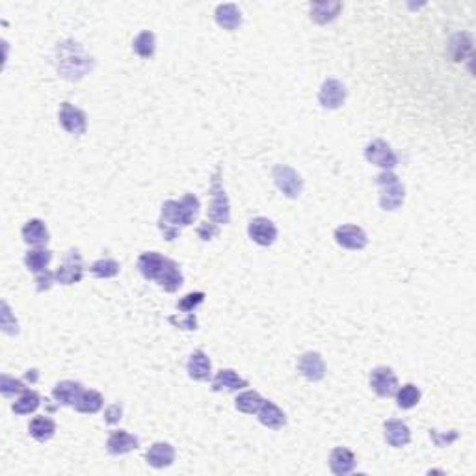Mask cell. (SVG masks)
<instances>
[{
    "instance_id": "obj_1",
    "label": "cell",
    "mask_w": 476,
    "mask_h": 476,
    "mask_svg": "<svg viewBox=\"0 0 476 476\" xmlns=\"http://www.w3.org/2000/svg\"><path fill=\"white\" fill-rule=\"evenodd\" d=\"M58 73L67 80H80L93 69V58L84 52L83 45L77 42H66L56 49Z\"/></svg>"
},
{
    "instance_id": "obj_2",
    "label": "cell",
    "mask_w": 476,
    "mask_h": 476,
    "mask_svg": "<svg viewBox=\"0 0 476 476\" xmlns=\"http://www.w3.org/2000/svg\"><path fill=\"white\" fill-rule=\"evenodd\" d=\"M376 185L379 186V207L387 212L400 209L405 200V188L393 171H382L376 177Z\"/></svg>"
},
{
    "instance_id": "obj_3",
    "label": "cell",
    "mask_w": 476,
    "mask_h": 476,
    "mask_svg": "<svg viewBox=\"0 0 476 476\" xmlns=\"http://www.w3.org/2000/svg\"><path fill=\"white\" fill-rule=\"evenodd\" d=\"M209 220L218 226H227L231 221V207L229 197L226 194L224 183H221V168H218L212 175V185H210V205H209Z\"/></svg>"
},
{
    "instance_id": "obj_4",
    "label": "cell",
    "mask_w": 476,
    "mask_h": 476,
    "mask_svg": "<svg viewBox=\"0 0 476 476\" xmlns=\"http://www.w3.org/2000/svg\"><path fill=\"white\" fill-rule=\"evenodd\" d=\"M271 177H274L277 190L288 200H296L303 192L302 175L298 173L294 168H291V166L277 164L274 171H271Z\"/></svg>"
},
{
    "instance_id": "obj_5",
    "label": "cell",
    "mask_w": 476,
    "mask_h": 476,
    "mask_svg": "<svg viewBox=\"0 0 476 476\" xmlns=\"http://www.w3.org/2000/svg\"><path fill=\"white\" fill-rule=\"evenodd\" d=\"M365 159L369 160L370 164L378 166L384 171H393L398 166V157L393 151L385 140H372L367 147H365Z\"/></svg>"
},
{
    "instance_id": "obj_6",
    "label": "cell",
    "mask_w": 476,
    "mask_h": 476,
    "mask_svg": "<svg viewBox=\"0 0 476 476\" xmlns=\"http://www.w3.org/2000/svg\"><path fill=\"white\" fill-rule=\"evenodd\" d=\"M58 121L62 125L66 133L73 136H83L87 128V116L83 108L75 106L71 103H62L60 112H58Z\"/></svg>"
},
{
    "instance_id": "obj_7",
    "label": "cell",
    "mask_w": 476,
    "mask_h": 476,
    "mask_svg": "<svg viewBox=\"0 0 476 476\" xmlns=\"http://www.w3.org/2000/svg\"><path fill=\"white\" fill-rule=\"evenodd\" d=\"M84 277L83 257L77 250H71L56 270V281L60 285H75L80 283Z\"/></svg>"
},
{
    "instance_id": "obj_8",
    "label": "cell",
    "mask_w": 476,
    "mask_h": 476,
    "mask_svg": "<svg viewBox=\"0 0 476 476\" xmlns=\"http://www.w3.org/2000/svg\"><path fill=\"white\" fill-rule=\"evenodd\" d=\"M370 387L379 398H389L398 389V378L389 367H376L370 372Z\"/></svg>"
},
{
    "instance_id": "obj_9",
    "label": "cell",
    "mask_w": 476,
    "mask_h": 476,
    "mask_svg": "<svg viewBox=\"0 0 476 476\" xmlns=\"http://www.w3.org/2000/svg\"><path fill=\"white\" fill-rule=\"evenodd\" d=\"M346 101V86L337 78H328L324 80L318 92V103L326 110H337Z\"/></svg>"
},
{
    "instance_id": "obj_10",
    "label": "cell",
    "mask_w": 476,
    "mask_h": 476,
    "mask_svg": "<svg viewBox=\"0 0 476 476\" xmlns=\"http://www.w3.org/2000/svg\"><path fill=\"white\" fill-rule=\"evenodd\" d=\"M159 229L168 242H173L181 235L183 226L179 221V214H177V201L175 200H168L162 205L159 218Z\"/></svg>"
},
{
    "instance_id": "obj_11",
    "label": "cell",
    "mask_w": 476,
    "mask_h": 476,
    "mask_svg": "<svg viewBox=\"0 0 476 476\" xmlns=\"http://www.w3.org/2000/svg\"><path fill=\"white\" fill-rule=\"evenodd\" d=\"M248 235L255 244L268 248L277 240V227L274 221L264 218V216H257L248 226Z\"/></svg>"
},
{
    "instance_id": "obj_12",
    "label": "cell",
    "mask_w": 476,
    "mask_h": 476,
    "mask_svg": "<svg viewBox=\"0 0 476 476\" xmlns=\"http://www.w3.org/2000/svg\"><path fill=\"white\" fill-rule=\"evenodd\" d=\"M335 242L344 250L359 251L365 250L369 244V236L358 226H341L335 229Z\"/></svg>"
},
{
    "instance_id": "obj_13",
    "label": "cell",
    "mask_w": 476,
    "mask_h": 476,
    "mask_svg": "<svg viewBox=\"0 0 476 476\" xmlns=\"http://www.w3.org/2000/svg\"><path fill=\"white\" fill-rule=\"evenodd\" d=\"M298 370L309 382H320L326 376V363L318 352H305L298 359Z\"/></svg>"
},
{
    "instance_id": "obj_14",
    "label": "cell",
    "mask_w": 476,
    "mask_h": 476,
    "mask_svg": "<svg viewBox=\"0 0 476 476\" xmlns=\"http://www.w3.org/2000/svg\"><path fill=\"white\" fill-rule=\"evenodd\" d=\"M259 422L262 426H267L270 430H281L283 426L287 425V415L277 404H274L271 400H262L261 408L257 411Z\"/></svg>"
},
{
    "instance_id": "obj_15",
    "label": "cell",
    "mask_w": 476,
    "mask_h": 476,
    "mask_svg": "<svg viewBox=\"0 0 476 476\" xmlns=\"http://www.w3.org/2000/svg\"><path fill=\"white\" fill-rule=\"evenodd\" d=\"M157 283H159L160 288H164L166 292H177L183 283H185V276L181 271V267L173 259H166L164 268L160 270L159 277H157Z\"/></svg>"
},
{
    "instance_id": "obj_16",
    "label": "cell",
    "mask_w": 476,
    "mask_h": 476,
    "mask_svg": "<svg viewBox=\"0 0 476 476\" xmlns=\"http://www.w3.org/2000/svg\"><path fill=\"white\" fill-rule=\"evenodd\" d=\"M140 446V439L136 435L128 434L127 430H114L112 434L108 435L106 448L110 454L121 456L127 454V452L136 451Z\"/></svg>"
},
{
    "instance_id": "obj_17",
    "label": "cell",
    "mask_w": 476,
    "mask_h": 476,
    "mask_svg": "<svg viewBox=\"0 0 476 476\" xmlns=\"http://www.w3.org/2000/svg\"><path fill=\"white\" fill-rule=\"evenodd\" d=\"M384 437L387 441V445L394 446V448H402V446H405L411 441L410 426L405 425L404 420H387L384 425Z\"/></svg>"
},
{
    "instance_id": "obj_18",
    "label": "cell",
    "mask_w": 476,
    "mask_h": 476,
    "mask_svg": "<svg viewBox=\"0 0 476 476\" xmlns=\"http://www.w3.org/2000/svg\"><path fill=\"white\" fill-rule=\"evenodd\" d=\"M248 379L240 378L235 370L221 369L212 379V391L216 393H236L248 387Z\"/></svg>"
},
{
    "instance_id": "obj_19",
    "label": "cell",
    "mask_w": 476,
    "mask_h": 476,
    "mask_svg": "<svg viewBox=\"0 0 476 476\" xmlns=\"http://www.w3.org/2000/svg\"><path fill=\"white\" fill-rule=\"evenodd\" d=\"M355 463H358V460H355L353 452L344 448V446L333 448L331 454H329V471L335 476H346L353 472Z\"/></svg>"
},
{
    "instance_id": "obj_20",
    "label": "cell",
    "mask_w": 476,
    "mask_h": 476,
    "mask_svg": "<svg viewBox=\"0 0 476 476\" xmlns=\"http://www.w3.org/2000/svg\"><path fill=\"white\" fill-rule=\"evenodd\" d=\"M145 461L154 469H166L175 461V448L169 443L159 441L149 446V451L145 452Z\"/></svg>"
},
{
    "instance_id": "obj_21",
    "label": "cell",
    "mask_w": 476,
    "mask_h": 476,
    "mask_svg": "<svg viewBox=\"0 0 476 476\" xmlns=\"http://www.w3.org/2000/svg\"><path fill=\"white\" fill-rule=\"evenodd\" d=\"M168 257L160 255L159 251H145L138 257V270L147 281H157L160 270L164 268Z\"/></svg>"
},
{
    "instance_id": "obj_22",
    "label": "cell",
    "mask_w": 476,
    "mask_h": 476,
    "mask_svg": "<svg viewBox=\"0 0 476 476\" xmlns=\"http://www.w3.org/2000/svg\"><path fill=\"white\" fill-rule=\"evenodd\" d=\"M23 240L28 244V246L34 248H45V244L51 240V235H49V229H47L45 221L43 220H28L23 227Z\"/></svg>"
},
{
    "instance_id": "obj_23",
    "label": "cell",
    "mask_w": 476,
    "mask_h": 476,
    "mask_svg": "<svg viewBox=\"0 0 476 476\" xmlns=\"http://www.w3.org/2000/svg\"><path fill=\"white\" fill-rule=\"evenodd\" d=\"M186 370H188V376L195 382H207L210 378V372H212V365H210V359L203 350H195L188 359V365H186Z\"/></svg>"
},
{
    "instance_id": "obj_24",
    "label": "cell",
    "mask_w": 476,
    "mask_h": 476,
    "mask_svg": "<svg viewBox=\"0 0 476 476\" xmlns=\"http://www.w3.org/2000/svg\"><path fill=\"white\" fill-rule=\"evenodd\" d=\"M216 23H218V26L220 28H224V30L227 32H233L236 30L238 26L242 25V11L240 8L236 4H220L218 8H216Z\"/></svg>"
},
{
    "instance_id": "obj_25",
    "label": "cell",
    "mask_w": 476,
    "mask_h": 476,
    "mask_svg": "<svg viewBox=\"0 0 476 476\" xmlns=\"http://www.w3.org/2000/svg\"><path fill=\"white\" fill-rule=\"evenodd\" d=\"M84 387L83 384L78 382H71V379H66V382H60L56 384V387L52 389V396L56 400L58 404L62 405H75L77 400L80 398Z\"/></svg>"
},
{
    "instance_id": "obj_26",
    "label": "cell",
    "mask_w": 476,
    "mask_h": 476,
    "mask_svg": "<svg viewBox=\"0 0 476 476\" xmlns=\"http://www.w3.org/2000/svg\"><path fill=\"white\" fill-rule=\"evenodd\" d=\"M309 10H311L312 21L318 25H328L338 17L343 10V2H312Z\"/></svg>"
},
{
    "instance_id": "obj_27",
    "label": "cell",
    "mask_w": 476,
    "mask_h": 476,
    "mask_svg": "<svg viewBox=\"0 0 476 476\" xmlns=\"http://www.w3.org/2000/svg\"><path fill=\"white\" fill-rule=\"evenodd\" d=\"M201 209L200 200L194 194H185L183 200L177 201V214H179V221L183 227H188L194 224Z\"/></svg>"
},
{
    "instance_id": "obj_28",
    "label": "cell",
    "mask_w": 476,
    "mask_h": 476,
    "mask_svg": "<svg viewBox=\"0 0 476 476\" xmlns=\"http://www.w3.org/2000/svg\"><path fill=\"white\" fill-rule=\"evenodd\" d=\"M28 432L36 441H45L52 439L54 434H56V422L51 417H47V415H42V417H36V419L30 420V425H28Z\"/></svg>"
},
{
    "instance_id": "obj_29",
    "label": "cell",
    "mask_w": 476,
    "mask_h": 476,
    "mask_svg": "<svg viewBox=\"0 0 476 476\" xmlns=\"http://www.w3.org/2000/svg\"><path fill=\"white\" fill-rule=\"evenodd\" d=\"M52 261V251L47 248H34L28 250L25 255V267L32 271V274H42L47 270V267Z\"/></svg>"
},
{
    "instance_id": "obj_30",
    "label": "cell",
    "mask_w": 476,
    "mask_h": 476,
    "mask_svg": "<svg viewBox=\"0 0 476 476\" xmlns=\"http://www.w3.org/2000/svg\"><path fill=\"white\" fill-rule=\"evenodd\" d=\"M103 405H104L103 394L99 393V391L90 389V391H83L80 398H78L77 404H75V410H77L78 413L93 415L103 410Z\"/></svg>"
},
{
    "instance_id": "obj_31",
    "label": "cell",
    "mask_w": 476,
    "mask_h": 476,
    "mask_svg": "<svg viewBox=\"0 0 476 476\" xmlns=\"http://www.w3.org/2000/svg\"><path fill=\"white\" fill-rule=\"evenodd\" d=\"M394 396H396V405H398L400 410H413L415 405L420 402L422 393H420V389L415 384H405L396 389Z\"/></svg>"
},
{
    "instance_id": "obj_32",
    "label": "cell",
    "mask_w": 476,
    "mask_h": 476,
    "mask_svg": "<svg viewBox=\"0 0 476 476\" xmlns=\"http://www.w3.org/2000/svg\"><path fill=\"white\" fill-rule=\"evenodd\" d=\"M42 405V398L36 391L26 389L25 393H21V396L11 404V411L16 415H30Z\"/></svg>"
},
{
    "instance_id": "obj_33",
    "label": "cell",
    "mask_w": 476,
    "mask_h": 476,
    "mask_svg": "<svg viewBox=\"0 0 476 476\" xmlns=\"http://www.w3.org/2000/svg\"><path fill=\"white\" fill-rule=\"evenodd\" d=\"M262 396L257 391H244V393H240L238 396H236L235 400V408L238 411H242V413L246 415H257V411H259V408H261L262 404Z\"/></svg>"
},
{
    "instance_id": "obj_34",
    "label": "cell",
    "mask_w": 476,
    "mask_h": 476,
    "mask_svg": "<svg viewBox=\"0 0 476 476\" xmlns=\"http://www.w3.org/2000/svg\"><path fill=\"white\" fill-rule=\"evenodd\" d=\"M154 49H157V39H154L153 32L144 30L134 37L133 51L136 52L140 58H151L154 54Z\"/></svg>"
},
{
    "instance_id": "obj_35",
    "label": "cell",
    "mask_w": 476,
    "mask_h": 476,
    "mask_svg": "<svg viewBox=\"0 0 476 476\" xmlns=\"http://www.w3.org/2000/svg\"><path fill=\"white\" fill-rule=\"evenodd\" d=\"M121 270L118 261H114V259H99L92 264L90 271H92L93 276L99 277V279H110V277H116Z\"/></svg>"
},
{
    "instance_id": "obj_36",
    "label": "cell",
    "mask_w": 476,
    "mask_h": 476,
    "mask_svg": "<svg viewBox=\"0 0 476 476\" xmlns=\"http://www.w3.org/2000/svg\"><path fill=\"white\" fill-rule=\"evenodd\" d=\"M25 391H26V387L21 379L11 378V376H8V374H2V376H0V393L4 394V396L10 398V396L21 394V393H25Z\"/></svg>"
},
{
    "instance_id": "obj_37",
    "label": "cell",
    "mask_w": 476,
    "mask_h": 476,
    "mask_svg": "<svg viewBox=\"0 0 476 476\" xmlns=\"http://www.w3.org/2000/svg\"><path fill=\"white\" fill-rule=\"evenodd\" d=\"M203 302H205V292H188L177 302V309L183 312H194Z\"/></svg>"
},
{
    "instance_id": "obj_38",
    "label": "cell",
    "mask_w": 476,
    "mask_h": 476,
    "mask_svg": "<svg viewBox=\"0 0 476 476\" xmlns=\"http://www.w3.org/2000/svg\"><path fill=\"white\" fill-rule=\"evenodd\" d=\"M0 326H2V331L8 333V335H17V333H19V322H17V318L11 315L10 305L6 302H2V318H0Z\"/></svg>"
},
{
    "instance_id": "obj_39",
    "label": "cell",
    "mask_w": 476,
    "mask_h": 476,
    "mask_svg": "<svg viewBox=\"0 0 476 476\" xmlns=\"http://www.w3.org/2000/svg\"><path fill=\"white\" fill-rule=\"evenodd\" d=\"M461 37H463V34H458V36H454V39H452V43H451V52H452V58H454V62H463L465 52H471V49H472L471 37L465 39V43H461Z\"/></svg>"
},
{
    "instance_id": "obj_40",
    "label": "cell",
    "mask_w": 476,
    "mask_h": 476,
    "mask_svg": "<svg viewBox=\"0 0 476 476\" xmlns=\"http://www.w3.org/2000/svg\"><path fill=\"white\" fill-rule=\"evenodd\" d=\"M168 320L173 324L175 328L186 329V331H195L197 329V317H195V312H185V315H179V317L173 315Z\"/></svg>"
},
{
    "instance_id": "obj_41",
    "label": "cell",
    "mask_w": 476,
    "mask_h": 476,
    "mask_svg": "<svg viewBox=\"0 0 476 476\" xmlns=\"http://www.w3.org/2000/svg\"><path fill=\"white\" fill-rule=\"evenodd\" d=\"M218 235H220V227H218V224H214V221L207 220L197 227V236H200L203 242L212 240V238H216Z\"/></svg>"
},
{
    "instance_id": "obj_42",
    "label": "cell",
    "mask_w": 476,
    "mask_h": 476,
    "mask_svg": "<svg viewBox=\"0 0 476 476\" xmlns=\"http://www.w3.org/2000/svg\"><path fill=\"white\" fill-rule=\"evenodd\" d=\"M56 279V274H52V271L45 270L42 274H36V288L37 292L49 291L52 287V283Z\"/></svg>"
},
{
    "instance_id": "obj_43",
    "label": "cell",
    "mask_w": 476,
    "mask_h": 476,
    "mask_svg": "<svg viewBox=\"0 0 476 476\" xmlns=\"http://www.w3.org/2000/svg\"><path fill=\"white\" fill-rule=\"evenodd\" d=\"M121 415H123V408L119 404H112L108 405L106 411H104V422L106 425H116L121 420Z\"/></svg>"
}]
</instances>
